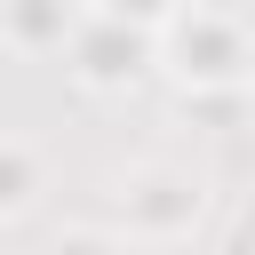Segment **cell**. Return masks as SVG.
<instances>
[{
  "mask_svg": "<svg viewBox=\"0 0 255 255\" xmlns=\"http://www.w3.org/2000/svg\"><path fill=\"white\" fill-rule=\"evenodd\" d=\"M112 231L135 247H175L207 231V175L183 159H135L112 175Z\"/></svg>",
  "mask_w": 255,
  "mask_h": 255,
  "instance_id": "1",
  "label": "cell"
},
{
  "mask_svg": "<svg viewBox=\"0 0 255 255\" xmlns=\"http://www.w3.org/2000/svg\"><path fill=\"white\" fill-rule=\"evenodd\" d=\"M151 40H159V72L175 88H239V80H255V32L231 8L183 0Z\"/></svg>",
  "mask_w": 255,
  "mask_h": 255,
  "instance_id": "2",
  "label": "cell"
},
{
  "mask_svg": "<svg viewBox=\"0 0 255 255\" xmlns=\"http://www.w3.org/2000/svg\"><path fill=\"white\" fill-rule=\"evenodd\" d=\"M56 56H64V72H72L88 96H135V88L159 72V40H151L143 24L104 16V8H80Z\"/></svg>",
  "mask_w": 255,
  "mask_h": 255,
  "instance_id": "3",
  "label": "cell"
},
{
  "mask_svg": "<svg viewBox=\"0 0 255 255\" xmlns=\"http://www.w3.org/2000/svg\"><path fill=\"white\" fill-rule=\"evenodd\" d=\"M72 16H80V0H0V40L16 56H56Z\"/></svg>",
  "mask_w": 255,
  "mask_h": 255,
  "instance_id": "4",
  "label": "cell"
},
{
  "mask_svg": "<svg viewBox=\"0 0 255 255\" xmlns=\"http://www.w3.org/2000/svg\"><path fill=\"white\" fill-rule=\"evenodd\" d=\"M40 191H48L40 151H32L24 135H0V223H24V215L40 207Z\"/></svg>",
  "mask_w": 255,
  "mask_h": 255,
  "instance_id": "5",
  "label": "cell"
},
{
  "mask_svg": "<svg viewBox=\"0 0 255 255\" xmlns=\"http://www.w3.org/2000/svg\"><path fill=\"white\" fill-rule=\"evenodd\" d=\"M175 112L199 120L207 135H231V128H247L255 96H247V80H239V88H175Z\"/></svg>",
  "mask_w": 255,
  "mask_h": 255,
  "instance_id": "6",
  "label": "cell"
},
{
  "mask_svg": "<svg viewBox=\"0 0 255 255\" xmlns=\"http://www.w3.org/2000/svg\"><path fill=\"white\" fill-rule=\"evenodd\" d=\"M80 8H104V16H120V24H143V32H159L183 0H80Z\"/></svg>",
  "mask_w": 255,
  "mask_h": 255,
  "instance_id": "7",
  "label": "cell"
},
{
  "mask_svg": "<svg viewBox=\"0 0 255 255\" xmlns=\"http://www.w3.org/2000/svg\"><path fill=\"white\" fill-rule=\"evenodd\" d=\"M223 239H231V247H255V207H247V215H239V223H231Z\"/></svg>",
  "mask_w": 255,
  "mask_h": 255,
  "instance_id": "8",
  "label": "cell"
}]
</instances>
